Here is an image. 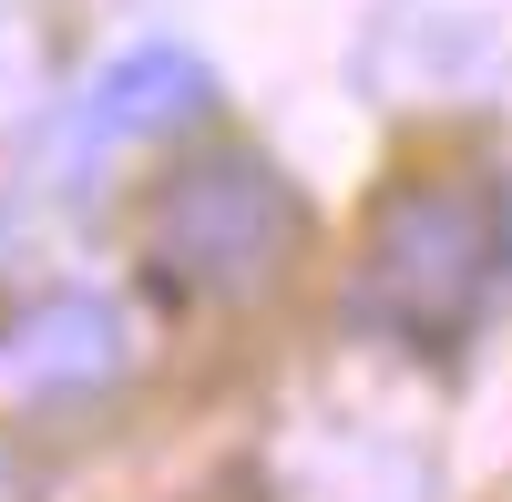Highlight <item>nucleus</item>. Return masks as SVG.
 Instances as JSON below:
<instances>
[{
    "instance_id": "nucleus-1",
    "label": "nucleus",
    "mask_w": 512,
    "mask_h": 502,
    "mask_svg": "<svg viewBox=\"0 0 512 502\" xmlns=\"http://www.w3.org/2000/svg\"><path fill=\"white\" fill-rule=\"evenodd\" d=\"M512 257V205L492 175H420L369 216V257H359V308L400 339H461L482 318L492 277Z\"/></svg>"
},
{
    "instance_id": "nucleus-2",
    "label": "nucleus",
    "mask_w": 512,
    "mask_h": 502,
    "mask_svg": "<svg viewBox=\"0 0 512 502\" xmlns=\"http://www.w3.org/2000/svg\"><path fill=\"white\" fill-rule=\"evenodd\" d=\"M297 246V195L256 154H205L144 216V257L175 298H256Z\"/></svg>"
},
{
    "instance_id": "nucleus-3",
    "label": "nucleus",
    "mask_w": 512,
    "mask_h": 502,
    "mask_svg": "<svg viewBox=\"0 0 512 502\" xmlns=\"http://www.w3.org/2000/svg\"><path fill=\"white\" fill-rule=\"evenodd\" d=\"M216 103V72H205L185 41H134V52H113L93 72V134L113 144H144V134H175Z\"/></svg>"
},
{
    "instance_id": "nucleus-4",
    "label": "nucleus",
    "mask_w": 512,
    "mask_h": 502,
    "mask_svg": "<svg viewBox=\"0 0 512 502\" xmlns=\"http://www.w3.org/2000/svg\"><path fill=\"white\" fill-rule=\"evenodd\" d=\"M123 369V318L103 298H52L11 328V349H0V380L11 390H93Z\"/></svg>"
}]
</instances>
